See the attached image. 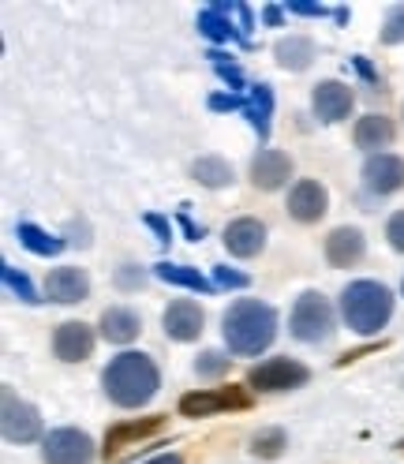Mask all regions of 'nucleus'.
<instances>
[{
  "label": "nucleus",
  "instance_id": "f257e3e1",
  "mask_svg": "<svg viewBox=\"0 0 404 464\" xmlns=\"http://www.w3.org/2000/svg\"><path fill=\"white\" fill-rule=\"evenodd\" d=\"M221 334L228 341V353L236 356H258L266 353L270 341L277 337V314L270 304L258 300H240L225 311L221 318Z\"/></svg>",
  "mask_w": 404,
  "mask_h": 464
},
{
  "label": "nucleus",
  "instance_id": "f03ea898",
  "mask_svg": "<svg viewBox=\"0 0 404 464\" xmlns=\"http://www.w3.org/2000/svg\"><path fill=\"white\" fill-rule=\"evenodd\" d=\"M101 382H105V393H109L112 404H120V409H139V404H147L158 393L161 374H158L150 356L120 353L101 371Z\"/></svg>",
  "mask_w": 404,
  "mask_h": 464
},
{
  "label": "nucleus",
  "instance_id": "7ed1b4c3",
  "mask_svg": "<svg viewBox=\"0 0 404 464\" xmlns=\"http://www.w3.org/2000/svg\"><path fill=\"white\" fill-rule=\"evenodd\" d=\"M341 314H344V323H349V330L379 334L393 314V296L379 281H356L341 293Z\"/></svg>",
  "mask_w": 404,
  "mask_h": 464
},
{
  "label": "nucleus",
  "instance_id": "20e7f679",
  "mask_svg": "<svg viewBox=\"0 0 404 464\" xmlns=\"http://www.w3.org/2000/svg\"><path fill=\"white\" fill-rule=\"evenodd\" d=\"M293 334L307 344H322L333 337V307L319 293H303L293 307Z\"/></svg>",
  "mask_w": 404,
  "mask_h": 464
},
{
  "label": "nucleus",
  "instance_id": "39448f33",
  "mask_svg": "<svg viewBox=\"0 0 404 464\" xmlns=\"http://www.w3.org/2000/svg\"><path fill=\"white\" fill-rule=\"evenodd\" d=\"M311 379V371L296 360H288V356H274L266 363H258L247 371V386L251 390H263V393H281V390H296Z\"/></svg>",
  "mask_w": 404,
  "mask_h": 464
},
{
  "label": "nucleus",
  "instance_id": "423d86ee",
  "mask_svg": "<svg viewBox=\"0 0 404 464\" xmlns=\"http://www.w3.org/2000/svg\"><path fill=\"white\" fill-rule=\"evenodd\" d=\"M251 393L244 386H217V390H198V393H184L180 397V412L198 420V416H217L228 409H247Z\"/></svg>",
  "mask_w": 404,
  "mask_h": 464
},
{
  "label": "nucleus",
  "instance_id": "0eeeda50",
  "mask_svg": "<svg viewBox=\"0 0 404 464\" xmlns=\"http://www.w3.org/2000/svg\"><path fill=\"white\" fill-rule=\"evenodd\" d=\"M0 430H5L8 442H34L42 434V416L31 409L26 401H19L8 386H5V404H0Z\"/></svg>",
  "mask_w": 404,
  "mask_h": 464
},
{
  "label": "nucleus",
  "instance_id": "6e6552de",
  "mask_svg": "<svg viewBox=\"0 0 404 464\" xmlns=\"http://www.w3.org/2000/svg\"><path fill=\"white\" fill-rule=\"evenodd\" d=\"M42 457H45V464H91L94 460V442H91L86 430L61 427L45 439Z\"/></svg>",
  "mask_w": 404,
  "mask_h": 464
},
{
  "label": "nucleus",
  "instance_id": "1a4fd4ad",
  "mask_svg": "<svg viewBox=\"0 0 404 464\" xmlns=\"http://www.w3.org/2000/svg\"><path fill=\"white\" fill-rule=\"evenodd\" d=\"M311 105H314V116H319L322 124H337V121H344V116L352 112L356 94H352V86H344L337 79H326V82L314 86Z\"/></svg>",
  "mask_w": 404,
  "mask_h": 464
},
{
  "label": "nucleus",
  "instance_id": "9d476101",
  "mask_svg": "<svg viewBox=\"0 0 404 464\" xmlns=\"http://www.w3.org/2000/svg\"><path fill=\"white\" fill-rule=\"evenodd\" d=\"M158 430H165V416H142V420H124L117 427H109V434H105V457L117 460L124 453V446L147 442V439H154Z\"/></svg>",
  "mask_w": 404,
  "mask_h": 464
},
{
  "label": "nucleus",
  "instance_id": "9b49d317",
  "mask_svg": "<svg viewBox=\"0 0 404 464\" xmlns=\"http://www.w3.org/2000/svg\"><path fill=\"white\" fill-rule=\"evenodd\" d=\"M363 184L374 195H390L397 188H404V158L393 154H370L363 165Z\"/></svg>",
  "mask_w": 404,
  "mask_h": 464
},
{
  "label": "nucleus",
  "instance_id": "f8f14e48",
  "mask_svg": "<svg viewBox=\"0 0 404 464\" xmlns=\"http://www.w3.org/2000/svg\"><path fill=\"white\" fill-rule=\"evenodd\" d=\"M326 207H330V195L319 180H300L293 188V195H288V214H293L296 221H303V225L319 221L326 214Z\"/></svg>",
  "mask_w": 404,
  "mask_h": 464
},
{
  "label": "nucleus",
  "instance_id": "ddd939ff",
  "mask_svg": "<svg viewBox=\"0 0 404 464\" xmlns=\"http://www.w3.org/2000/svg\"><path fill=\"white\" fill-rule=\"evenodd\" d=\"M225 247H228V255H236V258H255L258 251L266 247V225L255 221V218L233 221L225 228Z\"/></svg>",
  "mask_w": 404,
  "mask_h": 464
},
{
  "label": "nucleus",
  "instance_id": "4468645a",
  "mask_svg": "<svg viewBox=\"0 0 404 464\" xmlns=\"http://www.w3.org/2000/svg\"><path fill=\"white\" fill-rule=\"evenodd\" d=\"M288 177H293V158H288V154H281V150H258L251 158V184L255 188L274 191Z\"/></svg>",
  "mask_w": 404,
  "mask_h": 464
},
{
  "label": "nucleus",
  "instance_id": "2eb2a0df",
  "mask_svg": "<svg viewBox=\"0 0 404 464\" xmlns=\"http://www.w3.org/2000/svg\"><path fill=\"white\" fill-rule=\"evenodd\" d=\"M45 296L53 304H79V300L91 296V277L75 266H61L45 277Z\"/></svg>",
  "mask_w": 404,
  "mask_h": 464
},
{
  "label": "nucleus",
  "instance_id": "dca6fc26",
  "mask_svg": "<svg viewBox=\"0 0 404 464\" xmlns=\"http://www.w3.org/2000/svg\"><path fill=\"white\" fill-rule=\"evenodd\" d=\"M202 323H207V314L191 300H172L165 307V334L172 341H195L202 334Z\"/></svg>",
  "mask_w": 404,
  "mask_h": 464
},
{
  "label": "nucleus",
  "instance_id": "f3484780",
  "mask_svg": "<svg viewBox=\"0 0 404 464\" xmlns=\"http://www.w3.org/2000/svg\"><path fill=\"white\" fill-rule=\"evenodd\" d=\"M53 353L61 356L64 363H79L94 353V334L86 323H64L53 337Z\"/></svg>",
  "mask_w": 404,
  "mask_h": 464
},
{
  "label": "nucleus",
  "instance_id": "a211bd4d",
  "mask_svg": "<svg viewBox=\"0 0 404 464\" xmlns=\"http://www.w3.org/2000/svg\"><path fill=\"white\" fill-rule=\"evenodd\" d=\"M363 232L360 228H333L326 237V258L330 266H352L363 258Z\"/></svg>",
  "mask_w": 404,
  "mask_h": 464
},
{
  "label": "nucleus",
  "instance_id": "6ab92c4d",
  "mask_svg": "<svg viewBox=\"0 0 404 464\" xmlns=\"http://www.w3.org/2000/svg\"><path fill=\"white\" fill-rule=\"evenodd\" d=\"M139 330H142L139 314L128 311V307H109V311L101 314V334H105V341H112V344H128V341H135Z\"/></svg>",
  "mask_w": 404,
  "mask_h": 464
},
{
  "label": "nucleus",
  "instance_id": "aec40b11",
  "mask_svg": "<svg viewBox=\"0 0 404 464\" xmlns=\"http://www.w3.org/2000/svg\"><path fill=\"white\" fill-rule=\"evenodd\" d=\"M390 142H393V121H390V116H379V112L360 116V124H356V147L379 150V147H390Z\"/></svg>",
  "mask_w": 404,
  "mask_h": 464
},
{
  "label": "nucleus",
  "instance_id": "412c9836",
  "mask_svg": "<svg viewBox=\"0 0 404 464\" xmlns=\"http://www.w3.org/2000/svg\"><path fill=\"white\" fill-rule=\"evenodd\" d=\"M244 116L251 121V128L258 131V139H270V116H274V91L266 82L251 86V98H247V109Z\"/></svg>",
  "mask_w": 404,
  "mask_h": 464
},
{
  "label": "nucleus",
  "instance_id": "4be33fe9",
  "mask_svg": "<svg viewBox=\"0 0 404 464\" xmlns=\"http://www.w3.org/2000/svg\"><path fill=\"white\" fill-rule=\"evenodd\" d=\"M274 56H277V64H281V68H288V72H303V68H311V61H314V45H311L307 38L288 34V38H281V42L274 45Z\"/></svg>",
  "mask_w": 404,
  "mask_h": 464
},
{
  "label": "nucleus",
  "instance_id": "5701e85b",
  "mask_svg": "<svg viewBox=\"0 0 404 464\" xmlns=\"http://www.w3.org/2000/svg\"><path fill=\"white\" fill-rule=\"evenodd\" d=\"M228 12H233V5H214L207 12H198V31L207 34L210 42H233L236 26L228 23Z\"/></svg>",
  "mask_w": 404,
  "mask_h": 464
},
{
  "label": "nucleus",
  "instance_id": "b1692460",
  "mask_svg": "<svg viewBox=\"0 0 404 464\" xmlns=\"http://www.w3.org/2000/svg\"><path fill=\"white\" fill-rule=\"evenodd\" d=\"M15 237H19V244H23L26 251H34V255H42V258H49V255H61V251H64V240L49 237L45 228H38V225H31V221H19Z\"/></svg>",
  "mask_w": 404,
  "mask_h": 464
},
{
  "label": "nucleus",
  "instance_id": "393cba45",
  "mask_svg": "<svg viewBox=\"0 0 404 464\" xmlns=\"http://www.w3.org/2000/svg\"><path fill=\"white\" fill-rule=\"evenodd\" d=\"M154 274L161 277V281H168V285H180V288H191V293H214V281H207L198 270H191V266H172V263H161V266H154Z\"/></svg>",
  "mask_w": 404,
  "mask_h": 464
},
{
  "label": "nucleus",
  "instance_id": "a878e982",
  "mask_svg": "<svg viewBox=\"0 0 404 464\" xmlns=\"http://www.w3.org/2000/svg\"><path fill=\"white\" fill-rule=\"evenodd\" d=\"M191 177L207 188H225V184H233V169H228L225 158H195Z\"/></svg>",
  "mask_w": 404,
  "mask_h": 464
},
{
  "label": "nucleus",
  "instance_id": "bb28decb",
  "mask_svg": "<svg viewBox=\"0 0 404 464\" xmlns=\"http://www.w3.org/2000/svg\"><path fill=\"white\" fill-rule=\"evenodd\" d=\"M0 277H5V285H8V293H15L23 304H38L42 296L34 293V285H31V277L26 274H19L12 263H0Z\"/></svg>",
  "mask_w": 404,
  "mask_h": 464
},
{
  "label": "nucleus",
  "instance_id": "cd10ccee",
  "mask_svg": "<svg viewBox=\"0 0 404 464\" xmlns=\"http://www.w3.org/2000/svg\"><path fill=\"white\" fill-rule=\"evenodd\" d=\"M284 430L281 427H270V430H263V434H255V442H251V453L255 457H266V460H274V457H281L284 453Z\"/></svg>",
  "mask_w": 404,
  "mask_h": 464
},
{
  "label": "nucleus",
  "instance_id": "c85d7f7f",
  "mask_svg": "<svg viewBox=\"0 0 404 464\" xmlns=\"http://www.w3.org/2000/svg\"><path fill=\"white\" fill-rule=\"evenodd\" d=\"M195 371H198V379H217V374L228 371V356H221V353H202V356L195 360Z\"/></svg>",
  "mask_w": 404,
  "mask_h": 464
},
{
  "label": "nucleus",
  "instance_id": "c756f323",
  "mask_svg": "<svg viewBox=\"0 0 404 464\" xmlns=\"http://www.w3.org/2000/svg\"><path fill=\"white\" fill-rule=\"evenodd\" d=\"M382 42H386V45H397V42H404V5H397V8L386 15V26H382Z\"/></svg>",
  "mask_w": 404,
  "mask_h": 464
},
{
  "label": "nucleus",
  "instance_id": "7c9ffc66",
  "mask_svg": "<svg viewBox=\"0 0 404 464\" xmlns=\"http://www.w3.org/2000/svg\"><path fill=\"white\" fill-rule=\"evenodd\" d=\"M214 285H221V288H247L251 277L240 274V270H228V266H214Z\"/></svg>",
  "mask_w": 404,
  "mask_h": 464
},
{
  "label": "nucleus",
  "instance_id": "2f4dec72",
  "mask_svg": "<svg viewBox=\"0 0 404 464\" xmlns=\"http://www.w3.org/2000/svg\"><path fill=\"white\" fill-rule=\"evenodd\" d=\"M210 109H214V112H236V109L244 112V109H247V102H244V98H236V94H210Z\"/></svg>",
  "mask_w": 404,
  "mask_h": 464
},
{
  "label": "nucleus",
  "instance_id": "473e14b6",
  "mask_svg": "<svg viewBox=\"0 0 404 464\" xmlns=\"http://www.w3.org/2000/svg\"><path fill=\"white\" fill-rule=\"evenodd\" d=\"M386 237H390V244H393L397 251H404V210L390 218V225H386Z\"/></svg>",
  "mask_w": 404,
  "mask_h": 464
},
{
  "label": "nucleus",
  "instance_id": "72a5a7b5",
  "mask_svg": "<svg viewBox=\"0 0 404 464\" xmlns=\"http://www.w3.org/2000/svg\"><path fill=\"white\" fill-rule=\"evenodd\" d=\"M217 75L228 82V91H244V75H240V68H233V64H225V61H217Z\"/></svg>",
  "mask_w": 404,
  "mask_h": 464
},
{
  "label": "nucleus",
  "instance_id": "f704fd0d",
  "mask_svg": "<svg viewBox=\"0 0 404 464\" xmlns=\"http://www.w3.org/2000/svg\"><path fill=\"white\" fill-rule=\"evenodd\" d=\"M142 221H147V225H150V228L158 232V240H161V244H168V240H172V225H168V221H165L161 214H147Z\"/></svg>",
  "mask_w": 404,
  "mask_h": 464
},
{
  "label": "nucleus",
  "instance_id": "c9c22d12",
  "mask_svg": "<svg viewBox=\"0 0 404 464\" xmlns=\"http://www.w3.org/2000/svg\"><path fill=\"white\" fill-rule=\"evenodd\" d=\"M288 12H293V15H326L322 5H307V0H293V5H288Z\"/></svg>",
  "mask_w": 404,
  "mask_h": 464
},
{
  "label": "nucleus",
  "instance_id": "e433bc0d",
  "mask_svg": "<svg viewBox=\"0 0 404 464\" xmlns=\"http://www.w3.org/2000/svg\"><path fill=\"white\" fill-rule=\"evenodd\" d=\"M117 285H120V288H131V285H142V270H139V266H124V270L117 274Z\"/></svg>",
  "mask_w": 404,
  "mask_h": 464
},
{
  "label": "nucleus",
  "instance_id": "4c0bfd02",
  "mask_svg": "<svg viewBox=\"0 0 404 464\" xmlns=\"http://www.w3.org/2000/svg\"><path fill=\"white\" fill-rule=\"evenodd\" d=\"M180 225H184V232H188V240H195V244H198L202 237H207V232H202V225H195L188 214H180Z\"/></svg>",
  "mask_w": 404,
  "mask_h": 464
},
{
  "label": "nucleus",
  "instance_id": "58836bf2",
  "mask_svg": "<svg viewBox=\"0 0 404 464\" xmlns=\"http://www.w3.org/2000/svg\"><path fill=\"white\" fill-rule=\"evenodd\" d=\"M233 12L240 15V31L247 34V31H251V26H255V15H251V8H247V5H233Z\"/></svg>",
  "mask_w": 404,
  "mask_h": 464
},
{
  "label": "nucleus",
  "instance_id": "ea45409f",
  "mask_svg": "<svg viewBox=\"0 0 404 464\" xmlns=\"http://www.w3.org/2000/svg\"><path fill=\"white\" fill-rule=\"evenodd\" d=\"M263 19H266L270 26H281V5H266V8H263Z\"/></svg>",
  "mask_w": 404,
  "mask_h": 464
},
{
  "label": "nucleus",
  "instance_id": "a19ab883",
  "mask_svg": "<svg viewBox=\"0 0 404 464\" xmlns=\"http://www.w3.org/2000/svg\"><path fill=\"white\" fill-rule=\"evenodd\" d=\"M150 464H184L177 453H168V457H158V460H150Z\"/></svg>",
  "mask_w": 404,
  "mask_h": 464
},
{
  "label": "nucleus",
  "instance_id": "79ce46f5",
  "mask_svg": "<svg viewBox=\"0 0 404 464\" xmlns=\"http://www.w3.org/2000/svg\"><path fill=\"white\" fill-rule=\"evenodd\" d=\"M356 68H360V72H363L367 79H374V72H370V64H367V61H360V56H356Z\"/></svg>",
  "mask_w": 404,
  "mask_h": 464
}]
</instances>
